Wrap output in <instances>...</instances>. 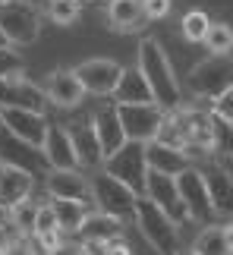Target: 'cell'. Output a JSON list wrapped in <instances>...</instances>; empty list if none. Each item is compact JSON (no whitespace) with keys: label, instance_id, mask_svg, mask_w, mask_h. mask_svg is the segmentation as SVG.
I'll return each mask as SVG.
<instances>
[{"label":"cell","instance_id":"cell-15","mask_svg":"<svg viewBox=\"0 0 233 255\" xmlns=\"http://www.w3.org/2000/svg\"><path fill=\"white\" fill-rule=\"evenodd\" d=\"M35 189V173L16 164H0V211H9L13 205L28 199Z\"/></svg>","mask_w":233,"mask_h":255},{"label":"cell","instance_id":"cell-13","mask_svg":"<svg viewBox=\"0 0 233 255\" xmlns=\"http://www.w3.org/2000/svg\"><path fill=\"white\" fill-rule=\"evenodd\" d=\"M0 107H25V111L44 114L47 107V92L28 82L25 76H13V79H0Z\"/></svg>","mask_w":233,"mask_h":255},{"label":"cell","instance_id":"cell-11","mask_svg":"<svg viewBox=\"0 0 233 255\" xmlns=\"http://www.w3.org/2000/svg\"><path fill=\"white\" fill-rule=\"evenodd\" d=\"M120 73H123V66L111 60V57H92V60L76 66V76H79L85 95H98V98L114 95L116 82H120Z\"/></svg>","mask_w":233,"mask_h":255},{"label":"cell","instance_id":"cell-4","mask_svg":"<svg viewBox=\"0 0 233 255\" xmlns=\"http://www.w3.org/2000/svg\"><path fill=\"white\" fill-rule=\"evenodd\" d=\"M92 199H95V208L104 211V214H114V218H132L135 214V202H139V195H135L129 186L123 180H116L114 173H108L104 167H98L92 173Z\"/></svg>","mask_w":233,"mask_h":255},{"label":"cell","instance_id":"cell-41","mask_svg":"<svg viewBox=\"0 0 233 255\" xmlns=\"http://www.w3.org/2000/svg\"><path fill=\"white\" fill-rule=\"evenodd\" d=\"M6 44H9V41H6V35H3V32H0V47H6Z\"/></svg>","mask_w":233,"mask_h":255},{"label":"cell","instance_id":"cell-35","mask_svg":"<svg viewBox=\"0 0 233 255\" xmlns=\"http://www.w3.org/2000/svg\"><path fill=\"white\" fill-rule=\"evenodd\" d=\"M211 104H215V114H221V117H230V120H233V88H230L227 95L215 98Z\"/></svg>","mask_w":233,"mask_h":255},{"label":"cell","instance_id":"cell-10","mask_svg":"<svg viewBox=\"0 0 233 255\" xmlns=\"http://www.w3.org/2000/svg\"><path fill=\"white\" fill-rule=\"evenodd\" d=\"M177 189H180V199L186 205V214L189 221H208L215 208H211V195H208V183L202 176L199 167H189L177 173Z\"/></svg>","mask_w":233,"mask_h":255},{"label":"cell","instance_id":"cell-32","mask_svg":"<svg viewBox=\"0 0 233 255\" xmlns=\"http://www.w3.org/2000/svg\"><path fill=\"white\" fill-rule=\"evenodd\" d=\"M13 76H25V60L13 44L0 47V79H13Z\"/></svg>","mask_w":233,"mask_h":255},{"label":"cell","instance_id":"cell-29","mask_svg":"<svg viewBox=\"0 0 233 255\" xmlns=\"http://www.w3.org/2000/svg\"><path fill=\"white\" fill-rule=\"evenodd\" d=\"M183 38L186 41H205V35H208V25H211V19H208V13L205 9H189L186 16H183Z\"/></svg>","mask_w":233,"mask_h":255},{"label":"cell","instance_id":"cell-36","mask_svg":"<svg viewBox=\"0 0 233 255\" xmlns=\"http://www.w3.org/2000/svg\"><path fill=\"white\" fill-rule=\"evenodd\" d=\"M108 255H132V252H129V246H126L123 237H120V240H114L111 246H108Z\"/></svg>","mask_w":233,"mask_h":255},{"label":"cell","instance_id":"cell-26","mask_svg":"<svg viewBox=\"0 0 233 255\" xmlns=\"http://www.w3.org/2000/svg\"><path fill=\"white\" fill-rule=\"evenodd\" d=\"M192 252H196V255H233V249L227 246L224 227H215V224L196 233V240H192Z\"/></svg>","mask_w":233,"mask_h":255},{"label":"cell","instance_id":"cell-12","mask_svg":"<svg viewBox=\"0 0 233 255\" xmlns=\"http://www.w3.org/2000/svg\"><path fill=\"white\" fill-rule=\"evenodd\" d=\"M145 195L158 205L161 211H167L173 221L180 224H189V214H186V205L180 199V189H177V176L170 173H158V170H148V180H145Z\"/></svg>","mask_w":233,"mask_h":255},{"label":"cell","instance_id":"cell-8","mask_svg":"<svg viewBox=\"0 0 233 255\" xmlns=\"http://www.w3.org/2000/svg\"><path fill=\"white\" fill-rule=\"evenodd\" d=\"M170 120L177 126L183 151L189 158H196L199 151H211V114L196 111V107H177V111H170Z\"/></svg>","mask_w":233,"mask_h":255},{"label":"cell","instance_id":"cell-23","mask_svg":"<svg viewBox=\"0 0 233 255\" xmlns=\"http://www.w3.org/2000/svg\"><path fill=\"white\" fill-rule=\"evenodd\" d=\"M108 22L114 32H135L145 25L142 0H111L108 3Z\"/></svg>","mask_w":233,"mask_h":255},{"label":"cell","instance_id":"cell-43","mask_svg":"<svg viewBox=\"0 0 233 255\" xmlns=\"http://www.w3.org/2000/svg\"><path fill=\"white\" fill-rule=\"evenodd\" d=\"M0 255H9V252H0Z\"/></svg>","mask_w":233,"mask_h":255},{"label":"cell","instance_id":"cell-2","mask_svg":"<svg viewBox=\"0 0 233 255\" xmlns=\"http://www.w3.org/2000/svg\"><path fill=\"white\" fill-rule=\"evenodd\" d=\"M132 221H135V227H139V233L145 237V243H148L158 255H177L180 224L173 221L167 211H161L148 195H139Z\"/></svg>","mask_w":233,"mask_h":255},{"label":"cell","instance_id":"cell-30","mask_svg":"<svg viewBox=\"0 0 233 255\" xmlns=\"http://www.w3.org/2000/svg\"><path fill=\"white\" fill-rule=\"evenodd\" d=\"M205 47L211 54H230L233 51V28L227 22H211L205 35Z\"/></svg>","mask_w":233,"mask_h":255},{"label":"cell","instance_id":"cell-18","mask_svg":"<svg viewBox=\"0 0 233 255\" xmlns=\"http://www.w3.org/2000/svg\"><path fill=\"white\" fill-rule=\"evenodd\" d=\"M41 151H44L47 167H51V170L79 167V161H76V148H73V139H70V129H66V126H47Z\"/></svg>","mask_w":233,"mask_h":255},{"label":"cell","instance_id":"cell-3","mask_svg":"<svg viewBox=\"0 0 233 255\" xmlns=\"http://www.w3.org/2000/svg\"><path fill=\"white\" fill-rule=\"evenodd\" d=\"M233 88V57L230 54H211L202 63L189 70V92L196 98H215L227 95Z\"/></svg>","mask_w":233,"mask_h":255},{"label":"cell","instance_id":"cell-22","mask_svg":"<svg viewBox=\"0 0 233 255\" xmlns=\"http://www.w3.org/2000/svg\"><path fill=\"white\" fill-rule=\"evenodd\" d=\"M123 237V221L114 214H104L95 208L79 227V240H98V243H114Z\"/></svg>","mask_w":233,"mask_h":255},{"label":"cell","instance_id":"cell-1","mask_svg":"<svg viewBox=\"0 0 233 255\" xmlns=\"http://www.w3.org/2000/svg\"><path fill=\"white\" fill-rule=\"evenodd\" d=\"M135 66H139L142 79L151 88V101L161 104L167 114L177 111L180 101H183L180 98V79H177V73H173V63H170V57L161 47L158 38H145L139 44V63Z\"/></svg>","mask_w":233,"mask_h":255},{"label":"cell","instance_id":"cell-6","mask_svg":"<svg viewBox=\"0 0 233 255\" xmlns=\"http://www.w3.org/2000/svg\"><path fill=\"white\" fill-rule=\"evenodd\" d=\"M0 32L13 47H25L41 35V13L28 0H6L0 3Z\"/></svg>","mask_w":233,"mask_h":255},{"label":"cell","instance_id":"cell-34","mask_svg":"<svg viewBox=\"0 0 233 255\" xmlns=\"http://www.w3.org/2000/svg\"><path fill=\"white\" fill-rule=\"evenodd\" d=\"M145 19H164L170 13V0H142Z\"/></svg>","mask_w":233,"mask_h":255},{"label":"cell","instance_id":"cell-9","mask_svg":"<svg viewBox=\"0 0 233 255\" xmlns=\"http://www.w3.org/2000/svg\"><path fill=\"white\" fill-rule=\"evenodd\" d=\"M0 126L6 132H13L16 139L28 142L32 148H44V135H47V123L44 114L38 111H25V107H0Z\"/></svg>","mask_w":233,"mask_h":255},{"label":"cell","instance_id":"cell-40","mask_svg":"<svg viewBox=\"0 0 233 255\" xmlns=\"http://www.w3.org/2000/svg\"><path fill=\"white\" fill-rule=\"evenodd\" d=\"M177 255H196L192 249H177Z\"/></svg>","mask_w":233,"mask_h":255},{"label":"cell","instance_id":"cell-31","mask_svg":"<svg viewBox=\"0 0 233 255\" xmlns=\"http://www.w3.org/2000/svg\"><path fill=\"white\" fill-rule=\"evenodd\" d=\"M79 0H51L47 3V16L54 19L57 25H73L79 19Z\"/></svg>","mask_w":233,"mask_h":255},{"label":"cell","instance_id":"cell-25","mask_svg":"<svg viewBox=\"0 0 233 255\" xmlns=\"http://www.w3.org/2000/svg\"><path fill=\"white\" fill-rule=\"evenodd\" d=\"M54 205V211H57V224H60V230L63 233H79L82 227V221L89 218V205H82V202H73V199H51Z\"/></svg>","mask_w":233,"mask_h":255},{"label":"cell","instance_id":"cell-42","mask_svg":"<svg viewBox=\"0 0 233 255\" xmlns=\"http://www.w3.org/2000/svg\"><path fill=\"white\" fill-rule=\"evenodd\" d=\"M3 218H6V211H0V224H3Z\"/></svg>","mask_w":233,"mask_h":255},{"label":"cell","instance_id":"cell-20","mask_svg":"<svg viewBox=\"0 0 233 255\" xmlns=\"http://www.w3.org/2000/svg\"><path fill=\"white\" fill-rule=\"evenodd\" d=\"M199 170L208 183L215 214H233V176L227 173V167H221V164H202Z\"/></svg>","mask_w":233,"mask_h":255},{"label":"cell","instance_id":"cell-7","mask_svg":"<svg viewBox=\"0 0 233 255\" xmlns=\"http://www.w3.org/2000/svg\"><path fill=\"white\" fill-rule=\"evenodd\" d=\"M108 173L123 180L135 195H145V180H148V161H145V142L126 139L114 154H108L101 164Z\"/></svg>","mask_w":233,"mask_h":255},{"label":"cell","instance_id":"cell-17","mask_svg":"<svg viewBox=\"0 0 233 255\" xmlns=\"http://www.w3.org/2000/svg\"><path fill=\"white\" fill-rule=\"evenodd\" d=\"M47 101L63 107V111H73V107L82 104L85 98V88L79 82V76H76V70H57L51 73V79H47Z\"/></svg>","mask_w":233,"mask_h":255},{"label":"cell","instance_id":"cell-44","mask_svg":"<svg viewBox=\"0 0 233 255\" xmlns=\"http://www.w3.org/2000/svg\"><path fill=\"white\" fill-rule=\"evenodd\" d=\"M0 3H6V0H0Z\"/></svg>","mask_w":233,"mask_h":255},{"label":"cell","instance_id":"cell-28","mask_svg":"<svg viewBox=\"0 0 233 255\" xmlns=\"http://www.w3.org/2000/svg\"><path fill=\"white\" fill-rule=\"evenodd\" d=\"M35 214H38V202H32V195H28V199H22L19 205H13V208L6 211V218L22 237H28V233L35 230Z\"/></svg>","mask_w":233,"mask_h":255},{"label":"cell","instance_id":"cell-14","mask_svg":"<svg viewBox=\"0 0 233 255\" xmlns=\"http://www.w3.org/2000/svg\"><path fill=\"white\" fill-rule=\"evenodd\" d=\"M47 195L51 199H73V202H82V205H95L92 183L85 180V173H79V167L47 173Z\"/></svg>","mask_w":233,"mask_h":255},{"label":"cell","instance_id":"cell-5","mask_svg":"<svg viewBox=\"0 0 233 255\" xmlns=\"http://www.w3.org/2000/svg\"><path fill=\"white\" fill-rule=\"evenodd\" d=\"M114 107H116V117H120V126H123L126 139H132V142L158 139L161 126L167 120V111L154 101H132V104L114 101Z\"/></svg>","mask_w":233,"mask_h":255},{"label":"cell","instance_id":"cell-27","mask_svg":"<svg viewBox=\"0 0 233 255\" xmlns=\"http://www.w3.org/2000/svg\"><path fill=\"white\" fill-rule=\"evenodd\" d=\"M211 151L221 158H233V120L211 111Z\"/></svg>","mask_w":233,"mask_h":255},{"label":"cell","instance_id":"cell-37","mask_svg":"<svg viewBox=\"0 0 233 255\" xmlns=\"http://www.w3.org/2000/svg\"><path fill=\"white\" fill-rule=\"evenodd\" d=\"M9 243H13V237L6 233V224H0V252H6V249H9Z\"/></svg>","mask_w":233,"mask_h":255},{"label":"cell","instance_id":"cell-33","mask_svg":"<svg viewBox=\"0 0 233 255\" xmlns=\"http://www.w3.org/2000/svg\"><path fill=\"white\" fill-rule=\"evenodd\" d=\"M54 230H60V224H57V211H54V205L47 202V205H38V214H35V237H44V233H54Z\"/></svg>","mask_w":233,"mask_h":255},{"label":"cell","instance_id":"cell-21","mask_svg":"<svg viewBox=\"0 0 233 255\" xmlns=\"http://www.w3.org/2000/svg\"><path fill=\"white\" fill-rule=\"evenodd\" d=\"M92 123H95V132H98L104 158L114 154L126 142V132H123V126H120V117H116V107L114 104H104L101 111H95L92 114Z\"/></svg>","mask_w":233,"mask_h":255},{"label":"cell","instance_id":"cell-39","mask_svg":"<svg viewBox=\"0 0 233 255\" xmlns=\"http://www.w3.org/2000/svg\"><path fill=\"white\" fill-rule=\"evenodd\" d=\"M224 237H227V246L233 249V221L227 224V227H224Z\"/></svg>","mask_w":233,"mask_h":255},{"label":"cell","instance_id":"cell-38","mask_svg":"<svg viewBox=\"0 0 233 255\" xmlns=\"http://www.w3.org/2000/svg\"><path fill=\"white\" fill-rule=\"evenodd\" d=\"M51 255H82L79 249H73V246H60V249H54Z\"/></svg>","mask_w":233,"mask_h":255},{"label":"cell","instance_id":"cell-19","mask_svg":"<svg viewBox=\"0 0 233 255\" xmlns=\"http://www.w3.org/2000/svg\"><path fill=\"white\" fill-rule=\"evenodd\" d=\"M145 161H148V170L170 173V176H177L180 170H186L189 164H192V158L183 148H173V145L161 142V139L145 142Z\"/></svg>","mask_w":233,"mask_h":255},{"label":"cell","instance_id":"cell-24","mask_svg":"<svg viewBox=\"0 0 233 255\" xmlns=\"http://www.w3.org/2000/svg\"><path fill=\"white\" fill-rule=\"evenodd\" d=\"M114 98H116V101H126V104H132V101H151V88H148V82L142 79L139 66H135V70L123 66L120 82H116V88H114Z\"/></svg>","mask_w":233,"mask_h":255},{"label":"cell","instance_id":"cell-16","mask_svg":"<svg viewBox=\"0 0 233 255\" xmlns=\"http://www.w3.org/2000/svg\"><path fill=\"white\" fill-rule=\"evenodd\" d=\"M70 129V139H73V148H76V161L79 167L85 170H98L104 164V151H101V142H98V132H95V123L92 117L82 123H73L66 126Z\"/></svg>","mask_w":233,"mask_h":255}]
</instances>
